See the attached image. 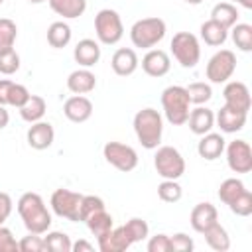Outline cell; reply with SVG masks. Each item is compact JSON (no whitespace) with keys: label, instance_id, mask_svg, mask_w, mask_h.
Masks as SVG:
<instances>
[{"label":"cell","instance_id":"obj_1","mask_svg":"<svg viewBox=\"0 0 252 252\" xmlns=\"http://www.w3.org/2000/svg\"><path fill=\"white\" fill-rule=\"evenodd\" d=\"M18 215L24 220V226L28 228V232H35V234H45L51 226V215L41 199V195L37 193H24L18 203H16Z\"/></svg>","mask_w":252,"mask_h":252},{"label":"cell","instance_id":"obj_2","mask_svg":"<svg viewBox=\"0 0 252 252\" xmlns=\"http://www.w3.org/2000/svg\"><path fill=\"white\" fill-rule=\"evenodd\" d=\"M134 132L138 142L142 144V148L146 150H156L161 142L163 136V118L159 114V110L148 106L142 108L134 114Z\"/></svg>","mask_w":252,"mask_h":252},{"label":"cell","instance_id":"obj_3","mask_svg":"<svg viewBox=\"0 0 252 252\" xmlns=\"http://www.w3.org/2000/svg\"><path fill=\"white\" fill-rule=\"evenodd\" d=\"M161 108H163V114H165L169 124L183 126L189 118V112H191V100H189V94H187L185 87L171 85V87L163 89Z\"/></svg>","mask_w":252,"mask_h":252},{"label":"cell","instance_id":"obj_4","mask_svg":"<svg viewBox=\"0 0 252 252\" xmlns=\"http://www.w3.org/2000/svg\"><path fill=\"white\" fill-rule=\"evenodd\" d=\"M165 32H167V28L161 18H158V16L142 18V20L134 22V26L130 28V39H132L134 47L152 49L165 37Z\"/></svg>","mask_w":252,"mask_h":252},{"label":"cell","instance_id":"obj_5","mask_svg":"<svg viewBox=\"0 0 252 252\" xmlns=\"http://www.w3.org/2000/svg\"><path fill=\"white\" fill-rule=\"evenodd\" d=\"M169 47H171L175 61L185 69H193L201 59V43L197 35L191 32H177L171 37Z\"/></svg>","mask_w":252,"mask_h":252},{"label":"cell","instance_id":"obj_6","mask_svg":"<svg viewBox=\"0 0 252 252\" xmlns=\"http://www.w3.org/2000/svg\"><path fill=\"white\" fill-rule=\"evenodd\" d=\"M94 32H96V37L100 43L116 45L124 35V26H122L120 14L110 8L98 10L94 16Z\"/></svg>","mask_w":252,"mask_h":252},{"label":"cell","instance_id":"obj_7","mask_svg":"<svg viewBox=\"0 0 252 252\" xmlns=\"http://www.w3.org/2000/svg\"><path fill=\"white\" fill-rule=\"evenodd\" d=\"M156 150L158 152L154 156V167L158 175H161L163 179H179L185 173V159L181 152L173 146H159Z\"/></svg>","mask_w":252,"mask_h":252},{"label":"cell","instance_id":"obj_8","mask_svg":"<svg viewBox=\"0 0 252 252\" xmlns=\"http://www.w3.org/2000/svg\"><path fill=\"white\" fill-rule=\"evenodd\" d=\"M81 199L83 195L81 193H75L71 189H55L51 193V199H49V205L53 209V213L61 219H67V220H73V222H79L81 217H79V211H81Z\"/></svg>","mask_w":252,"mask_h":252},{"label":"cell","instance_id":"obj_9","mask_svg":"<svg viewBox=\"0 0 252 252\" xmlns=\"http://www.w3.org/2000/svg\"><path fill=\"white\" fill-rule=\"evenodd\" d=\"M234 71H236V55H234V51L220 49L209 59L205 75H207V79L211 83L220 85V83H226L234 75Z\"/></svg>","mask_w":252,"mask_h":252},{"label":"cell","instance_id":"obj_10","mask_svg":"<svg viewBox=\"0 0 252 252\" xmlns=\"http://www.w3.org/2000/svg\"><path fill=\"white\" fill-rule=\"evenodd\" d=\"M102 156L112 167H116L122 173H128V171L136 169V165H138L136 150L122 142H106L102 148Z\"/></svg>","mask_w":252,"mask_h":252},{"label":"cell","instance_id":"obj_11","mask_svg":"<svg viewBox=\"0 0 252 252\" xmlns=\"http://www.w3.org/2000/svg\"><path fill=\"white\" fill-rule=\"evenodd\" d=\"M226 163L234 173H250L252 171V148L246 140H232L224 146Z\"/></svg>","mask_w":252,"mask_h":252},{"label":"cell","instance_id":"obj_12","mask_svg":"<svg viewBox=\"0 0 252 252\" xmlns=\"http://www.w3.org/2000/svg\"><path fill=\"white\" fill-rule=\"evenodd\" d=\"M222 98H224V106H228L232 110L246 112V114L252 104L250 91L242 81H226V85L222 89Z\"/></svg>","mask_w":252,"mask_h":252},{"label":"cell","instance_id":"obj_13","mask_svg":"<svg viewBox=\"0 0 252 252\" xmlns=\"http://www.w3.org/2000/svg\"><path fill=\"white\" fill-rule=\"evenodd\" d=\"M142 71L150 77H163L171 69V59L163 49H148V53L142 57Z\"/></svg>","mask_w":252,"mask_h":252},{"label":"cell","instance_id":"obj_14","mask_svg":"<svg viewBox=\"0 0 252 252\" xmlns=\"http://www.w3.org/2000/svg\"><path fill=\"white\" fill-rule=\"evenodd\" d=\"M63 114H65L67 120H71L75 124L87 122L93 116V102L85 94H73V96H69L65 100Z\"/></svg>","mask_w":252,"mask_h":252},{"label":"cell","instance_id":"obj_15","mask_svg":"<svg viewBox=\"0 0 252 252\" xmlns=\"http://www.w3.org/2000/svg\"><path fill=\"white\" fill-rule=\"evenodd\" d=\"M26 140H28L30 148H33V150H47V148H51V144L55 140V130L49 122L37 120L28 128Z\"/></svg>","mask_w":252,"mask_h":252},{"label":"cell","instance_id":"obj_16","mask_svg":"<svg viewBox=\"0 0 252 252\" xmlns=\"http://www.w3.org/2000/svg\"><path fill=\"white\" fill-rule=\"evenodd\" d=\"M98 242V250L100 252H124L132 246V240L126 232L124 226H112L108 232H104L102 236L96 238Z\"/></svg>","mask_w":252,"mask_h":252},{"label":"cell","instance_id":"obj_17","mask_svg":"<svg viewBox=\"0 0 252 252\" xmlns=\"http://www.w3.org/2000/svg\"><path fill=\"white\" fill-rule=\"evenodd\" d=\"M219 220V211L213 203H197L193 209H191V215H189V222L193 226L195 232H205L211 224H215Z\"/></svg>","mask_w":252,"mask_h":252},{"label":"cell","instance_id":"obj_18","mask_svg":"<svg viewBox=\"0 0 252 252\" xmlns=\"http://www.w3.org/2000/svg\"><path fill=\"white\" fill-rule=\"evenodd\" d=\"M140 65V59L136 55V51L132 47H120L112 53L110 59V67L118 77H128L132 75Z\"/></svg>","mask_w":252,"mask_h":252},{"label":"cell","instance_id":"obj_19","mask_svg":"<svg viewBox=\"0 0 252 252\" xmlns=\"http://www.w3.org/2000/svg\"><path fill=\"white\" fill-rule=\"evenodd\" d=\"M246 118L248 114L246 112H240V110H232L228 106H222L217 114H215V122L219 124V128L224 132V134H234V132H240L246 124Z\"/></svg>","mask_w":252,"mask_h":252},{"label":"cell","instance_id":"obj_20","mask_svg":"<svg viewBox=\"0 0 252 252\" xmlns=\"http://www.w3.org/2000/svg\"><path fill=\"white\" fill-rule=\"evenodd\" d=\"M224 146H226V140L217 134V132H207L201 136L199 144H197V152L203 159L207 161H213V159H219L224 152Z\"/></svg>","mask_w":252,"mask_h":252},{"label":"cell","instance_id":"obj_21","mask_svg":"<svg viewBox=\"0 0 252 252\" xmlns=\"http://www.w3.org/2000/svg\"><path fill=\"white\" fill-rule=\"evenodd\" d=\"M185 124H189V130L193 134L203 136V134H207V132L213 130V126H215V112L211 108H207V106L201 104L197 108H191L189 118H187Z\"/></svg>","mask_w":252,"mask_h":252},{"label":"cell","instance_id":"obj_22","mask_svg":"<svg viewBox=\"0 0 252 252\" xmlns=\"http://www.w3.org/2000/svg\"><path fill=\"white\" fill-rule=\"evenodd\" d=\"M94 87H96V77L87 67L77 69V71L69 73V77H67V89L73 94H89L94 91Z\"/></svg>","mask_w":252,"mask_h":252},{"label":"cell","instance_id":"obj_23","mask_svg":"<svg viewBox=\"0 0 252 252\" xmlns=\"http://www.w3.org/2000/svg\"><path fill=\"white\" fill-rule=\"evenodd\" d=\"M73 57H75V61L81 67H87L89 69V67L96 65L98 59H100V45H98V41L89 39V37L81 39L75 45V49H73Z\"/></svg>","mask_w":252,"mask_h":252},{"label":"cell","instance_id":"obj_24","mask_svg":"<svg viewBox=\"0 0 252 252\" xmlns=\"http://www.w3.org/2000/svg\"><path fill=\"white\" fill-rule=\"evenodd\" d=\"M49 8L67 20H75L85 14L87 10V0H47Z\"/></svg>","mask_w":252,"mask_h":252},{"label":"cell","instance_id":"obj_25","mask_svg":"<svg viewBox=\"0 0 252 252\" xmlns=\"http://www.w3.org/2000/svg\"><path fill=\"white\" fill-rule=\"evenodd\" d=\"M201 39L207 43V45H211V47H219V45H222L224 41H226V37H228V30L226 28H222L219 22H215V20H207V22H203L201 24Z\"/></svg>","mask_w":252,"mask_h":252},{"label":"cell","instance_id":"obj_26","mask_svg":"<svg viewBox=\"0 0 252 252\" xmlns=\"http://www.w3.org/2000/svg\"><path fill=\"white\" fill-rule=\"evenodd\" d=\"M203 236H205L207 244H209L213 250H217V252H226V250L230 248V236H228L226 228H224L222 224H219V220H217L215 224H211V226L203 232Z\"/></svg>","mask_w":252,"mask_h":252},{"label":"cell","instance_id":"obj_27","mask_svg":"<svg viewBox=\"0 0 252 252\" xmlns=\"http://www.w3.org/2000/svg\"><path fill=\"white\" fill-rule=\"evenodd\" d=\"M45 110H47L45 98L39 96V94H32L28 98V102L20 108V116H22V120L33 124V122H37V120H41L45 116Z\"/></svg>","mask_w":252,"mask_h":252},{"label":"cell","instance_id":"obj_28","mask_svg":"<svg viewBox=\"0 0 252 252\" xmlns=\"http://www.w3.org/2000/svg\"><path fill=\"white\" fill-rule=\"evenodd\" d=\"M211 20H215L222 28L230 30L238 22V10L232 2H219V4H215L213 12H211Z\"/></svg>","mask_w":252,"mask_h":252},{"label":"cell","instance_id":"obj_29","mask_svg":"<svg viewBox=\"0 0 252 252\" xmlns=\"http://www.w3.org/2000/svg\"><path fill=\"white\" fill-rule=\"evenodd\" d=\"M71 37H73V32H71L69 24H65V22H53L47 28V43L55 49L67 47Z\"/></svg>","mask_w":252,"mask_h":252},{"label":"cell","instance_id":"obj_30","mask_svg":"<svg viewBox=\"0 0 252 252\" xmlns=\"http://www.w3.org/2000/svg\"><path fill=\"white\" fill-rule=\"evenodd\" d=\"M85 224H87V228L98 238V236H102L104 232H108V230L114 226V220H112L110 213H106V209H100V211L93 213L91 217H87V219H85Z\"/></svg>","mask_w":252,"mask_h":252},{"label":"cell","instance_id":"obj_31","mask_svg":"<svg viewBox=\"0 0 252 252\" xmlns=\"http://www.w3.org/2000/svg\"><path fill=\"white\" fill-rule=\"evenodd\" d=\"M230 37L234 41V45L240 51H252V26L250 24H234L230 28Z\"/></svg>","mask_w":252,"mask_h":252},{"label":"cell","instance_id":"obj_32","mask_svg":"<svg viewBox=\"0 0 252 252\" xmlns=\"http://www.w3.org/2000/svg\"><path fill=\"white\" fill-rule=\"evenodd\" d=\"M43 244L47 252H71V238L59 230H47L43 236Z\"/></svg>","mask_w":252,"mask_h":252},{"label":"cell","instance_id":"obj_33","mask_svg":"<svg viewBox=\"0 0 252 252\" xmlns=\"http://www.w3.org/2000/svg\"><path fill=\"white\" fill-rule=\"evenodd\" d=\"M244 189H246V187H244L242 179H238V177H228V179H224V181L220 183V187H219V199H220L224 205H230Z\"/></svg>","mask_w":252,"mask_h":252},{"label":"cell","instance_id":"obj_34","mask_svg":"<svg viewBox=\"0 0 252 252\" xmlns=\"http://www.w3.org/2000/svg\"><path fill=\"white\" fill-rule=\"evenodd\" d=\"M16 37H18L16 22H12L10 18H0V53L14 49Z\"/></svg>","mask_w":252,"mask_h":252},{"label":"cell","instance_id":"obj_35","mask_svg":"<svg viewBox=\"0 0 252 252\" xmlns=\"http://www.w3.org/2000/svg\"><path fill=\"white\" fill-rule=\"evenodd\" d=\"M185 91H187V94H189L191 104H197V106L209 102L211 96H213V89H211V85H209V83H203V81H195V83H191L189 87H185Z\"/></svg>","mask_w":252,"mask_h":252},{"label":"cell","instance_id":"obj_36","mask_svg":"<svg viewBox=\"0 0 252 252\" xmlns=\"http://www.w3.org/2000/svg\"><path fill=\"white\" fill-rule=\"evenodd\" d=\"M181 195H183V189L177 183V179H163L158 185V197L163 203H177L181 199Z\"/></svg>","mask_w":252,"mask_h":252},{"label":"cell","instance_id":"obj_37","mask_svg":"<svg viewBox=\"0 0 252 252\" xmlns=\"http://www.w3.org/2000/svg\"><path fill=\"white\" fill-rule=\"evenodd\" d=\"M122 226L126 228V232H128L132 244H134V242H142V240H146L148 234H150V226H148V222H146L144 219H138V217L130 219V220H128L126 224H122Z\"/></svg>","mask_w":252,"mask_h":252},{"label":"cell","instance_id":"obj_38","mask_svg":"<svg viewBox=\"0 0 252 252\" xmlns=\"http://www.w3.org/2000/svg\"><path fill=\"white\" fill-rule=\"evenodd\" d=\"M228 209L236 215V217H250L252 215V193L248 189H244L230 205Z\"/></svg>","mask_w":252,"mask_h":252},{"label":"cell","instance_id":"obj_39","mask_svg":"<svg viewBox=\"0 0 252 252\" xmlns=\"http://www.w3.org/2000/svg\"><path fill=\"white\" fill-rule=\"evenodd\" d=\"M100 209H106L104 201L96 195H83L81 199V211H79V217H81V222H85L87 217H91L93 213L100 211Z\"/></svg>","mask_w":252,"mask_h":252},{"label":"cell","instance_id":"obj_40","mask_svg":"<svg viewBox=\"0 0 252 252\" xmlns=\"http://www.w3.org/2000/svg\"><path fill=\"white\" fill-rule=\"evenodd\" d=\"M30 96H32V93L28 91V87H24L20 83H12L10 93H8V104L10 106H16V108H22L28 102Z\"/></svg>","mask_w":252,"mask_h":252},{"label":"cell","instance_id":"obj_41","mask_svg":"<svg viewBox=\"0 0 252 252\" xmlns=\"http://www.w3.org/2000/svg\"><path fill=\"white\" fill-rule=\"evenodd\" d=\"M18 250L20 252H43L45 250L43 236L41 234H35V232H30L22 240H18Z\"/></svg>","mask_w":252,"mask_h":252},{"label":"cell","instance_id":"obj_42","mask_svg":"<svg viewBox=\"0 0 252 252\" xmlns=\"http://www.w3.org/2000/svg\"><path fill=\"white\" fill-rule=\"evenodd\" d=\"M18 69H20V55L16 53V49L0 53V73L2 75H14Z\"/></svg>","mask_w":252,"mask_h":252},{"label":"cell","instance_id":"obj_43","mask_svg":"<svg viewBox=\"0 0 252 252\" xmlns=\"http://www.w3.org/2000/svg\"><path fill=\"white\" fill-rule=\"evenodd\" d=\"M171 242V252H191L193 250V238L185 232H175L173 236H169Z\"/></svg>","mask_w":252,"mask_h":252},{"label":"cell","instance_id":"obj_44","mask_svg":"<svg viewBox=\"0 0 252 252\" xmlns=\"http://www.w3.org/2000/svg\"><path fill=\"white\" fill-rule=\"evenodd\" d=\"M148 252H171V242H169V236L167 234H154L150 240H148Z\"/></svg>","mask_w":252,"mask_h":252},{"label":"cell","instance_id":"obj_45","mask_svg":"<svg viewBox=\"0 0 252 252\" xmlns=\"http://www.w3.org/2000/svg\"><path fill=\"white\" fill-rule=\"evenodd\" d=\"M0 252H18V240L10 228L0 226Z\"/></svg>","mask_w":252,"mask_h":252},{"label":"cell","instance_id":"obj_46","mask_svg":"<svg viewBox=\"0 0 252 252\" xmlns=\"http://www.w3.org/2000/svg\"><path fill=\"white\" fill-rule=\"evenodd\" d=\"M12 209H14V203H12V197L4 191H0V217L8 219L12 215Z\"/></svg>","mask_w":252,"mask_h":252},{"label":"cell","instance_id":"obj_47","mask_svg":"<svg viewBox=\"0 0 252 252\" xmlns=\"http://www.w3.org/2000/svg\"><path fill=\"white\" fill-rule=\"evenodd\" d=\"M10 87H12V81H10V79H0V104H2V106L8 104Z\"/></svg>","mask_w":252,"mask_h":252},{"label":"cell","instance_id":"obj_48","mask_svg":"<svg viewBox=\"0 0 252 252\" xmlns=\"http://www.w3.org/2000/svg\"><path fill=\"white\" fill-rule=\"evenodd\" d=\"M93 250H94V246H93L91 242L83 240V238L71 244V252H93Z\"/></svg>","mask_w":252,"mask_h":252},{"label":"cell","instance_id":"obj_49","mask_svg":"<svg viewBox=\"0 0 252 252\" xmlns=\"http://www.w3.org/2000/svg\"><path fill=\"white\" fill-rule=\"evenodd\" d=\"M8 122H10V114H8V110L0 104V130H4V128L8 126Z\"/></svg>","mask_w":252,"mask_h":252},{"label":"cell","instance_id":"obj_50","mask_svg":"<svg viewBox=\"0 0 252 252\" xmlns=\"http://www.w3.org/2000/svg\"><path fill=\"white\" fill-rule=\"evenodd\" d=\"M238 4L242 8H246V10H252V0H238Z\"/></svg>","mask_w":252,"mask_h":252},{"label":"cell","instance_id":"obj_51","mask_svg":"<svg viewBox=\"0 0 252 252\" xmlns=\"http://www.w3.org/2000/svg\"><path fill=\"white\" fill-rule=\"evenodd\" d=\"M185 2H187V4H193V6H197V4H201L203 0H185Z\"/></svg>","mask_w":252,"mask_h":252},{"label":"cell","instance_id":"obj_52","mask_svg":"<svg viewBox=\"0 0 252 252\" xmlns=\"http://www.w3.org/2000/svg\"><path fill=\"white\" fill-rule=\"evenodd\" d=\"M28 2H32V4H41V2H47V0H28Z\"/></svg>","mask_w":252,"mask_h":252},{"label":"cell","instance_id":"obj_53","mask_svg":"<svg viewBox=\"0 0 252 252\" xmlns=\"http://www.w3.org/2000/svg\"><path fill=\"white\" fill-rule=\"evenodd\" d=\"M4 220H6V219H4V217H0V226L4 224Z\"/></svg>","mask_w":252,"mask_h":252},{"label":"cell","instance_id":"obj_54","mask_svg":"<svg viewBox=\"0 0 252 252\" xmlns=\"http://www.w3.org/2000/svg\"><path fill=\"white\" fill-rule=\"evenodd\" d=\"M232 2H238V0H232Z\"/></svg>","mask_w":252,"mask_h":252},{"label":"cell","instance_id":"obj_55","mask_svg":"<svg viewBox=\"0 0 252 252\" xmlns=\"http://www.w3.org/2000/svg\"><path fill=\"white\" fill-rule=\"evenodd\" d=\"M2 2H4V0H0V4H2Z\"/></svg>","mask_w":252,"mask_h":252}]
</instances>
